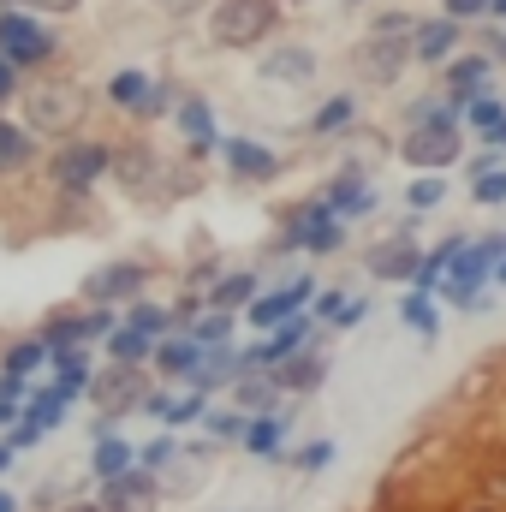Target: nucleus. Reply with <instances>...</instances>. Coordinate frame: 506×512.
<instances>
[{
    "label": "nucleus",
    "instance_id": "f257e3e1",
    "mask_svg": "<svg viewBox=\"0 0 506 512\" xmlns=\"http://www.w3.org/2000/svg\"><path fill=\"white\" fill-rule=\"evenodd\" d=\"M274 30V0H221V12L209 18V36L221 48H256Z\"/></svg>",
    "mask_w": 506,
    "mask_h": 512
},
{
    "label": "nucleus",
    "instance_id": "f03ea898",
    "mask_svg": "<svg viewBox=\"0 0 506 512\" xmlns=\"http://www.w3.org/2000/svg\"><path fill=\"white\" fill-rule=\"evenodd\" d=\"M506 262V233H489L483 245H465V251L453 256V280H447V298L453 304H465V310H477V286L495 274Z\"/></svg>",
    "mask_w": 506,
    "mask_h": 512
},
{
    "label": "nucleus",
    "instance_id": "7ed1b4c3",
    "mask_svg": "<svg viewBox=\"0 0 506 512\" xmlns=\"http://www.w3.org/2000/svg\"><path fill=\"white\" fill-rule=\"evenodd\" d=\"M54 54V36L24 18V12H0V66H36Z\"/></svg>",
    "mask_w": 506,
    "mask_h": 512
},
{
    "label": "nucleus",
    "instance_id": "20e7f679",
    "mask_svg": "<svg viewBox=\"0 0 506 512\" xmlns=\"http://www.w3.org/2000/svg\"><path fill=\"white\" fill-rule=\"evenodd\" d=\"M453 155H459V120L453 114H441L429 126H411V137H405V161L423 167V173H441Z\"/></svg>",
    "mask_w": 506,
    "mask_h": 512
},
{
    "label": "nucleus",
    "instance_id": "39448f33",
    "mask_svg": "<svg viewBox=\"0 0 506 512\" xmlns=\"http://www.w3.org/2000/svg\"><path fill=\"white\" fill-rule=\"evenodd\" d=\"M84 120V90L78 84H54L30 96V126L36 131H72Z\"/></svg>",
    "mask_w": 506,
    "mask_h": 512
},
{
    "label": "nucleus",
    "instance_id": "423d86ee",
    "mask_svg": "<svg viewBox=\"0 0 506 512\" xmlns=\"http://www.w3.org/2000/svg\"><path fill=\"white\" fill-rule=\"evenodd\" d=\"M102 173H108V149L102 143H72V149L54 155V185H66V191H84Z\"/></svg>",
    "mask_w": 506,
    "mask_h": 512
},
{
    "label": "nucleus",
    "instance_id": "0eeeda50",
    "mask_svg": "<svg viewBox=\"0 0 506 512\" xmlns=\"http://www.w3.org/2000/svg\"><path fill=\"white\" fill-rule=\"evenodd\" d=\"M286 239H292V245H310V251H334V245H340V221H334L328 203H304V209L292 215Z\"/></svg>",
    "mask_w": 506,
    "mask_h": 512
},
{
    "label": "nucleus",
    "instance_id": "6e6552de",
    "mask_svg": "<svg viewBox=\"0 0 506 512\" xmlns=\"http://www.w3.org/2000/svg\"><path fill=\"white\" fill-rule=\"evenodd\" d=\"M143 280H149L143 262H114V268H96V274L84 280V298H96V304H120V298H131Z\"/></svg>",
    "mask_w": 506,
    "mask_h": 512
},
{
    "label": "nucleus",
    "instance_id": "1a4fd4ad",
    "mask_svg": "<svg viewBox=\"0 0 506 512\" xmlns=\"http://www.w3.org/2000/svg\"><path fill=\"white\" fill-rule=\"evenodd\" d=\"M155 507V477L149 471H126L114 483H102V512H149Z\"/></svg>",
    "mask_w": 506,
    "mask_h": 512
},
{
    "label": "nucleus",
    "instance_id": "9d476101",
    "mask_svg": "<svg viewBox=\"0 0 506 512\" xmlns=\"http://www.w3.org/2000/svg\"><path fill=\"white\" fill-rule=\"evenodd\" d=\"M358 66H364L370 84H393L399 66H405V36H370V42L358 48Z\"/></svg>",
    "mask_w": 506,
    "mask_h": 512
},
{
    "label": "nucleus",
    "instance_id": "9b49d317",
    "mask_svg": "<svg viewBox=\"0 0 506 512\" xmlns=\"http://www.w3.org/2000/svg\"><path fill=\"white\" fill-rule=\"evenodd\" d=\"M310 292H316L310 280H292V286H280V292L256 298V304H251V322H256V328H286V322L298 316V304H304Z\"/></svg>",
    "mask_w": 506,
    "mask_h": 512
},
{
    "label": "nucleus",
    "instance_id": "f8f14e48",
    "mask_svg": "<svg viewBox=\"0 0 506 512\" xmlns=\"http://www.w3.org/2000/svg\"><path fill=\"white\" fill-rule=\"evenodd\" d=\"M262 78H268V84H310V78H316V54H310V48H274V54L262 60Z\"/></svg>",
    "mask_w": 506,
    "mask_h": 512
},
{
    "label": "nucleus",
    "instance_id": "ddd939ff",
    "mask_svg": "<svg viewBox=\"0 0 506 512\" xmlns=\"http://www.w3.org/2000/svg\"><path fill=\"white\" fill-rule=\"evenodd\" d=\"M227 161H233L239 179H274V173H280V155H274L268 143H251V137H233V143H227Z\"/></svg>",
    "mask_w": 506,
    "mask_h": 512
},
{
    "label": "nucleus",
    "instance_id": "4468645a",
    "mask_svg": "<svg viewBox=\"0 0 506 512\" xmlns=\"http://www.w3.org/2000/svg\"><path fill=\"white\" fill-rule=\"evenodd\" d=\"M417 262L423 256L411 251L405 239H381L376 251H370V274L376 280H417Z\"/></svg>",
    "mask_w": 506,
    "mask_h": 512
},
{
    "label": "nucleus",
    "instance_id": "2eb2a0df",
    "mask_svg": "<svg viewBox=\"0 0 506 512\" xmlns=\"http://www.w3.org/2000/svg\"><path fill=\"white\" fill-rule=\"evenodd\" d=\"M453 42H459V24H453V18H429V24H417V30H411V54H417V60H429V66H435V60H447V54H453Z\"/></svg>",
    "mask_w": 506,
    "mask_h": 512
},
{
    "label": "nucleus",
    "instance_id": "dca6fc26",
    "mask_svg": "<svg viewBox=\"0 0 506 512\" xmlns=\"http://www.w3.org/2000/svg\"><path fill=\"white\" fill-rule=\"evenodd\" d=\"M131 459H137V447H126L120 435H96V453H90V465H96V477H102V483L126 477Z\"/></svg>",
    "mask_w": 506,
    "mask_h": 512
},
{
    "label": "nucleus",
    "instance_id": "f3484780",
    "mask_svg": "<svg viewBox=\"0 0 506 512\" xmlns=\"http://www.w3.org/2000/svg\"><path fill=\"white\" fill-rule=\"evenodd\" d=\"M155 364H161V376H197L203 346H197V340H161V346H155Z\"/></svg>",
    "mask_w": 506,
    "mask_h": 512
},
{
    "label": "nucleus",
    "instance_id": "a211bd4d",
    "mask_svg": "<svg viewBox=\"0 0 506 512\" xmlns=\"http://www.w3.org/2000/svg\"><path fill=\"white\" fill-rule=\"evenodd\" d=\"M96 393L108 399V411H126V405H143V399H149V393L137 387V376H131L126 364H120V370H108V376L96 382Z\"/></svg>",
    "mask_w": 506,
    "mask_h": 512
},
{
    "label": "nucleus",
    "instance_id": "6ab92c4d",
    "mask_svg": "<svg viewBox=\"0 0 506 512\" xmlns=\"http://www.w3.org/2000/svg\"><path fill=\"white\" fill-rule=\"evenodd\" d=\"M78 387H66V382H48L42 393H36V405H30V423L36 429H54V423H66V399H72Z\"/></svg>",
    "mask_w": 506,
    "mask_h": 512
},
{
    "label": "nucleus",
    "instance_id": "aec40b11",
    "mask_svg": "<svg viewBox=\"0 0 506 512\" xmlns=\"http://www.w3.org/2000/svg\"><path fill=\"white\" fill-rule=\"evenodd\" d=\"M447 84H453V96H465V102L489 96V54H477V60H459Z\"/></svg>",
    "mask_w": 506,
    "mask_h": 512
},
{
    "label": "nucleus",
    "instance_id": "412c9836",
    "mask_svg": "<svg viewBox=\"0 0 506 512\" xmlns=\"http://www.w3.org/2000/svg\"><path fill=\"white\" fill-rule=\"evenodd\" d=\"M209 304L227 316V310H239V304H256V274H227L215 292H209Z\"/></svg>",
    "mask_w": 506,
    "mask_h": 512
},
{
    "label": "nucleus",
    "instance_id": "4be33fe9",
    "mask_svg": "<svg viewBox=\"0 0 506 512\" xmlns=\"http://www.w3.org/2000/svg\"><path fill=\"white\" fill-rule=\"evenodd\" d=\"M179 131H185L197 149H209V143H215V114H209V102H185V108H179Z\"/></svg>",
    "mask_w": 506,
    "mask_h": 512
},
{
    "label": "nucleus",
    "instance_id": "5701e85b",
    "mask_svg": "<svg viewBox=\"0 0 506 512\" xmlns=\"http://www.w3.org/2000/svg\"><path fill=\"white\" fill-rule=\"evenodd\" d=\"M280 382L292 387V393H310V387L322 382V358H304V352L286 358V364H280Z\"/></svg>",
    "mask_w": 506,
    "mask_h": 512
},
{
    "label": "nucleus",
    "instance_id": "b1692460",
    "mask_svg": "<svg viewBox=\"0 0 506 512\" xmlns=\"http://www.w3.org/2000/svg\"><path fill=\"white\" fill-rule=\"evenodd\" d=\"M399 316H405V322H411V328H417L423 340H435V334H441V316H435V304H429L423 292H411V298L399 304Z\"/></svg>",
    "mask_w": 506,
    "mask_h": 512
},
{
    "label": "nucleus",
    "instance_id": "393cba45",
    "mask_svg": "<svg viewBox=\"0 0 506 512\" xmlns=\"http://www.w3.org/2000/svg\"><path fill=\"white\" fill-rule=\"evenodd\" d=\"M173 459H179V441H173V435H155L149 447H137V471H149V477H155V471H167Z\"/></svg>",
    "mask_w": 506,
    "mask_h": 512
},
{
    "label": "nucleus",
    "instance_id": "a878e982",
    "mask_svg": "<svg viewBox=\"0 0 506 512\" xmlns=\"http://www.w3.org/2000/svg\"><path fill=\"white\" fill-rule=\"evenodd\" d=\"M245 447H251L256 459H274V453H280V417H262V423H251V429H245Z\"/></svg>",
    "mask_w": 506,
    "mask_h": 512
},
{
    "label": "nucleus",
    "instance_id": "bb28decb",
    "mask_svg": "<svg viewBox=\"0 0 506 512\" xmlns=\"http://www.w3.org/2000/svg\"><path fill=\"white\" fill-rule=\"evenodd\" d=\"M405 203H411V209H441V203H447V179H441V173H423V179L405 191Z\"/></svg>",
    "mask_w": 506,
    "mask_h": 512
},
{
    "label": "nucleus",
    "instance_id": "cd10ccee",
    "mask_svg": "<svg viewBox=\"0 0 506 512\" xmlns=\"http://www.w3.org/2000/svg\"><path fill=\"white\" fill-rule=\"evenodd\" d=\"M322 316H328L334 328H358V322H364V298H340V292H328V298H322Z\"/></svg>",
    "mask_w": 506,
    "mask_h": 512
},
{
    "label": "nucleus",
    "instance_id": "c85d7f7f",
    "mask_svg": "<svg viewBox=\"0 0 506 512\" xmlns=\"http://www.w3.org/2000/svg\"><path fill=\"white\" fill-rule=\"evenodd\" d=\"M108 352H114V364H137V358H149V352H155V346H149V340H143V334H137V328H120V334H114V340H108Z\"/></svg>",
    "mask_w": 506,
    "mask_h": 512
},
{
    "label": "nucleus",
    "instance_id": "c756f323",
    "mask_svg": "<svg viewBox=\"0 0 506 512\" xmlns=\"http://www.w3.org/2000/svg\"><path fill=\"white\" fill-rule=\"evenodd\" d=\"M191 340H197L203 352H215V346L227 340V316H221V310H209V316H191Z\"/></svg>",
    "mask_w": 506,
    "mask_h": 512
},
{
    "label": "nucleus",
    "instance_id": "7c9ffc66",
    "mask_svg": "<svg viewBox=\"0 0 506 512\" xmlns=\"http://www.w3.org/2000/svg\"><path fill=\"white\" fill-rule=\"evenodd\" d=\"M42 358H48V346L24 340V346H12V352H6V376H12V382H24V376H30V370L42 364Z\"/></svg>",
    "mask_w": 506,
    "mask_h": 512
},
{
    "label": "nucleus",
    "instance_id": "2f4dec72",
    "mask_svg": "<svg viewBox=\"0 0 506 512\" xmlns=\"http://www.w3.org/2000/svg\"><path fill=\"white\" fill-rule=\"evenodd\" d=\"M18 161H30V137L0 120V173H6V167H18Z\"/></svg>",
    "mask_w": 506,
    "mask_h": 512
},
{
    "label": "nucleus",
    "instance_id": "473e14b6",
    "mask_svg": "<svg viewBox=\"0 0 506 512\" xmlns=\"http://www.w3.org/2000/svg\"><path fill=\"white\" fill-rule=\"evenodd\" d=\"M352 120V96H334V102H322V114L310 120V131H340Z\"/></svg>",
    "mask_w": 506,
    "mask_h": 512
},
{
    "label": "nucleus",
    "instance_id": "72a5a7b5",
    "mask_svg": "<svg viewBox=\"0 0 506 512\" xmlns=\"http://www.w3.org/2000/svg\"><path fill=\"white\" fill-rule=\"evenodd\" d=\"M471 126H477V131H501L506 126V108L495 102V96H477V102H471Z\"/></svg>",
    "mask_w": 506,
    "mask_h": 512
},
{
    "label": "nucleus",
    "instance_id": "f704fd0d",
    "mask_svg": "<svg viewBox=\"0 0 506 512\" xmlns=\"http://www.w3.org/2000/svg\"><path fill=\"white\" fill-rule=\"evenodd\" d=\"M268 405H274V387L268 382H245V376H239V411H268Z\"/></svg>",
    "mask_w": 506,
    "mask_h": 512
},
{
    "label": "nucleus",
    "instance_id": "c9c22d12",
    "mask_svg": "<svg viewBox=\"0 0 506 512\" xmlns=\"http://www.w3.org/2000/svg\"><path fill=\"white\" fill-rule=\"evenodd\" d=\"M167 322H173L167 310H149V304H137V310H131V328H137L143 340H155V334H167Z\"/></svg>",
    "mask_w": 506,
    "mask_h": 512
},
{
    "label": "nucleus",
    "instance_id": "e433bc0d",
    "mask_svg": "<svg viewBox=\"0 0 506 512\" xmlns=\"http://www.w3.org/2000/svg\"><path fill=\"white\" fill-rule=\"evenodd\" d=\"M203 417H209V399H203V393H191V399L167 405V423H203Z\"/></svg>",
    "mask_w": 506,
    "mask_h": 512
},
{
    "label": "nucleus",
    "instance_id": "4c0bfd02",
    "mask_svg": "<svg viewBox=\"0 0 506 512\" xmlns=\"http://www.w3.org/2000/svg\"><path fill=\"white\" fill-rule=\"evenodd\" d=\"M477 203H506V167L477 173Z\"/></svg>",
    "mask_w": 506,
    "mask_h": 512
},
{
    "label": "nucleus",
    "instance_id": "58836bf2",
    "mask_svg": "<svg viewBox=\"0 0 506 512\" xmlns=\"http://www.w3.org/2000/svg\"><path fill=\"white\" fill-rule=\"evenodd\" d=\"M328 459H334V441H310V447L298 453V465H304V471H322Z\"/></svg>",
    "mask_w": 506,
    "mask_h": 512
},
{
    "label": "nucleus",
    "instance_id": "ea45409f",
    "mask_svg": "<svg viewBox=\"0 0 506 512\" xmlns=\"http://www.w3.org/2000/svg\"><path fill=\"white\" fill-rule=\"evenodd\" d=\"M209 429H215L221 441H233V435H245V417H233V411H227V417H209Z\"/></svg>",
    "mask_w": 506,
    "mask_h": 512
},
{
    "label": "nucleus",
    "instance_id": "a19ab883",
    "mask_svg": "<svg viewBox=\"0 0 506 512\" xmlns=\"http://www.w3.org/2000/svg\"><path fill=\"white\" fill-rule=\"evenodd\" d=\"M477 12H489V0H447V18L459 24V18H477Z\"/></svg>",
    "mask_w": 506,
    "mask_h": 512
},
{
    "label": "nucleus",
    "instance_id": "79ce46f5",
    "mask_svg": "<svg viewBox=\"0 0 506 512\" xmlns=\"http://www.w3.org/2000/svg\"><path fill=\"white\" fill-rule=\"evenodd\" d=\"M12 84H18V78H12V66H0V102L12 96Z\"/></svg>",
    "mask_w": 506,
    "mask_h": 512
},
{
    "label": "nucleus",
    "instance_id": "37998d69",
    "mask_svg": "<svg viewBox=\"0 0 506 512\" xmlns=\"http://www.w3.org/2000/svg\"><path fill=\"white\" fill-rule=\"evenodd\" d=\"M30 6H48V12H72L78 0H30Z\"/></svg>",
    "mask_w": 506,
    "mask_h": 512
},
{
    "label": "nucleus",
    "instance_id": "c03bdc74",
    "mask_svg": "<svg viewBox=\"0 0 506 512\" xmlns=\"http://www.w3.org/2000/svg\"><path fill=\"white\" fill-rule=\"evenodd\" d=\"M161 6H167V12H197L203 0H161Z\"/></svg>",
    "mask_w": 506,
    "mask_h": 512
},
{
    "label": "nucleus",
    "instance_id": "a18cd8bd",
    "mask_svg": "<svg viewBox=\"0 0 506 512\" xmlns=\"http://www.w3.org/2000/svg\"><path fill=\"white\" fill-rule=\"evenodd\" d=\"M18 417V399H0V423H12Z\"/></svg>",
    "mask_w": 506,
    "mask_h": 512
},
{
    "label": "nucleus",
    "instance_id": "49530a36",
    "mask_svg": "<svg viewBox=\"0 0 506 512\" xmlns=\"http://www.w3.org/2000/svg\"><path fill=\"white\" fill-rule=\"evenodd\" d=\"M489 54H501L506 60V36H489Z\"/></svg>",
    "mask_w": 506,
    "mask_h": 512
},
{
    "label": "nucleus",
    "instance_id": "de8ad7c7",
    "mask_svg": "<svg viewBox=\"0 0 506 512\" xmlns=\"http://www.w3.org/2000/svg\"><path fill=\"white\" fill-rule=\"evenodd\" d=\"M0 512H18V501H12V495H6V489H0Z\"/></svg>",
    "mask_w": 506,
    "mask_h": 512
},
{
    "label": "nucleus",
    "instance_id": "09e8293b",
    "mask_svg": "<svg viewBox=\"0 0 506 512\" xmlns=\"http://www.w3.org/2000/svg\"><path fill=\"white\" fill-rule=\"evenodd\" d=\"M489 12H495V18H506V0H489Z\"/></svg>",
    "mask_w": 506,
    "mask_h": 512
},
{
    "label": "nucleus",
    "instance_id": "8fccbe9b",
    "mask_svg": "<svg viewBox=\"0 0 506 512\" xmlns=\"http://www.w3.org/2000/svg\"><path fill=\"white\" fill-rule=\"evenodd\" d=\"M6 465H12V447H0V471H6Z\"/></svg>",
    "mask_w": 506,
    "mask_h": 512
},
{
    "label": "nucleus",
    "instance_id": "3c124183",
    "mask_svg": "<svg viewBox=\"0 0 506 512\" xmlns=\"http://www.w3.org/2000/svg\"><path fill=\"white\" fill-rule=\"evenodd\" d=\"M489 137H495V143H506V126H501V131H489Z\"/></svg>",
    "mask_w": 506,
    "mask_h": 512
},
{
    "label": "nucleus",
    "instance_id": "603ef678",
    "mask_svg": "<svg viewBox=\"0 0 506 512\" xmlns=\"http://www.w3.org/2000/svg\"><path fill=\"white\" fill-rule=\"evenodd\" d=\"M495 280H501V286H506V262H501V268H495Z\"/></svg>",
    "mask_w": 506,
    "mask_h": 512
},
{
    "label": "nucleus",
    "instance_id": "864d4df0",
    "mask_svg": "<svg viewBox=\"0 0 506 512\" xmlns=\"http://www.w3.org/2000/svg\"><path fill=\"white\" fill-rule=\"evenodd\" d=\"M66 512H102V507H66Z\"/></svg>",
    "mask_w": 506,
    "mask_h": 512
}]
</instances>
